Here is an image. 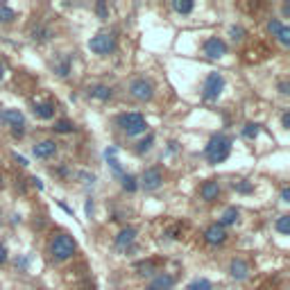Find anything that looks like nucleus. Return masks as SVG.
Masks as SVG:
<instances>
[{
    "label": "nucleus",
    "instance_id": "nucleus-1",
    "mask_svg": "<svg viewBox=\"0 0 290 290\" xmlns=\"http://www.w3.org/2000/svg\"><path fill=\"white\" fill-rule=\"evenodd\" d=\"M229 154H231V136H227V134L213 136V139L209 141L207 150H204V157H207V161L211 163V166L227 161L229 159Z\"/></svg>",
    "mask_w": 290,
    "mask_h": 290
},
{
    "label": "nucleus",
    "instance_id": "nucleus-2",
    "mask_svg": "<svg viewBox=\"0 0 290 290\" xmlns=\"http://www.w3.org/2000/svg\"><path fill=\"white\" fill-rule=\"evenodd\" d=\"M116 127L120 131H125L127 136H139L147 131V120L139 111H125V114L116 116Z\"/></svg>",
    "mask_w": 290,
    "mask_h": 290
},
{
    "label": "nucleus",
    "instance_id": "nucleus-3",
    "mask_svg": "<svg viewBox=\"0 0 290 290\" xmlns=\"http://www.w3.org/2000/svg\"><path fill=\"white\" fill-rule=\"evenodd\" d=\"M75 252H77V242L68 234L55 236V240L50 242V254L55 261H68V258H73Z\"/></svg>",
    "mask_w": 290,
    "mask_h": 290
},
{
    "label": "nucleus",
    "instance_id": "nucleus-4",
    "mask_svg": "<svg viewBox=\"0 0 290 290\" xmlns=\"http://www.w3.org/2000/svg\"><path fill=\"white\" fill-rule=\"evenodd\" d=\"M225 75L222 73H209L207 80H204V86H202V100H207V102H213V100H218L222 96L225 91Z\"/></svg>",
    "mask_w": 290,
    "mask_h": 290
},
{
    "label": "nucleus",
    "instance_id": "nucleus-5",
    "mask_svg": "<svg viewBox=\"0 0 290 290\" xmlns=\"http://www.w3.org/2000/svg\"><path fill=\"white\" fill-rule=\"evenodd\" d=\"M116 48H118V41H116V36L109 34V32H100L88 41V50H91L93 55H98V57L111 55Z\"/></svg>",
    "mask_w": 290,
    "mask_h": 290
},
{
    "label": "nucleus",
    "instance_id": "nucleus-6",
    "mask_svg": "<svg viewBox=\"0 0 290 290\" xmlns=\"http://www.w3.org/2000/svg\"><path fill=\"white\" fill-rule=\"evenodd\" d=\"M0 123L7 125L16 139L25 134V116L18 109H0Z\"/></svg>",
    "mask_w": 290,
    "mask_h": 290
},
{
    "label": "nucleus",
    "instance_id": "nucleus-7",
    "mask_svg": "<svg viewBox=\"0 0 290 290\" xmlns=\"http://www.w3.org/2000/svg\"><path fill=\"white\" fill-rule=\"evenodd\" d=\"M129 96L134 100H139V102H150L154 98V84L150 80H145V77H136L129 84Z\"/></svg>",
    "mask_w": 290,
    "mask_h": 290
},
{
    "label": "nucleus",
    "instance_id": "nucleus-8",
    "mask_svg": "<svg viewBox=\"0 0 290 290\" xmlns=\"http://www.w3.org/2000/svg\"><path fill=\"white\" fill-rule=\"evenodd\" d=\"M163 184V172L161 168H147V170H143V175H141V182L139 186L143 188V191H157Z\"/></svg>",
    "mask_w": 290,
    "mask_h": 290
},
{
    "label": "nucleus",
    "instance_id": "nucleus-9",
    "mask_svg": "<svg viewBox=\"0 0 290 290\" xmlns=\"http://www.w3.org/2000/svg\"><path fill=\"white\" fill-rule=\"evenodd\" d=\"M202 52L209 57V59H222L227 55V43L220 36H209L202 46Z\"/></svg>",
    "mask_w": 290,
    "mask_h": 290
},
{
    "label": "nucleus",
    "instance_id": "nucleus-10",
    "mask_svg": "<svg viewBox=\"0 0 290 290\" xmlns=\"http://www.w3.org/2000/svg\"><path fill=\"white\" fill-rule=\"evenodd\" d=\"M250 263L245 261V258H231L229 263V274L236 279V281H245L247 277H250Z\"/></svg>",
    "mask_w": 290,
    "mask_h": 290
},
{
    "label": "nucleus",
    "instance_id": "nucleus-11",
    "mask_svg": "<svg viewBox=\"0 0 290 290\" xmlns=\"http://www.w3.org/2000/svg\"><path fill=\"white\" fill-rule=\"evenodd\" d=\"M204 240H207L209 245H222V242L227 240V231H225V227H220L218 222L209 225L207 229H204Z\"/></svg>",
    "mask_w": 290,
    "mask_h": 290
},
{
    "label": "nucleus",
    "instance_id": "nucleus-12",
    "mask_svg": "<svg viewBox=\"0 0 290 290\" xmlns=\"http://www.w3.org/2000/svg\"><path fill=\"white\" fill-rule=\"evenodd\" d=\"M32 154L36 157V159H50V157L57 154V143L52 139L39 141V143L32 147Z\"/></svg>",
    "mask_w": 290,
    "mask_h": 290
},
{
    "label": "nucleus",
    "instance_id": "nucleus-13",
    "mask_svg": "<svg viewBox=\"0 0 290 290\" xmlns=\"http://www.w3.org/2000/svg\"><path fill=\"white\" fill-rule=\"evenodd\" d=\"M220 195V182L218 179H209V182H204L202 186H199V197L204 199V202H215Z\"/></svg>",
    "mask_w": 290,
    "mask_h": 290
},
{
    "label": "nucleus",
    "instance_id": "nucleus-14",
    "mask_svg": "<svg viewBox=\"0 0 290 290\" xmlns=\"http://www.w3.org/2000/svg\"><path fill=\"white\" fill-rule=\"evenodd\" d=\"M136 236H139V229H136V227H125V229H120V234L116 236V247H118V250H125V247H129L131 242L136 240Z\"/></svg>",
    "mask_w": 290,
    "mask_h": 290
},
{
    "label": "nucleus",
    "instance_id": "nucleus-15",
    "mask_svg": "<svg viewBox=\"0 0 290 290\" xmlns=\"http://www.w3.org/2000/svg\"><path fill=\"white\" fill-rule=\"evenodd\" d=\"M175 283H177V279L172 277V274H168V272H161V274H157L154 277V281H152V290H172L175 288Z\"/></svg>",
    "mask_w": 290,
    "mask_h": 290
},
{
    "label": "nucleus",
    "instance_id": "nucleus-16",
    "mask_svg": "<svg viewBox=\"0 0 290 290\" xmlns=\"http://www.w3.org/2000/svg\"><path fill=\"white\" fill-rule=\"evenodd\" d=\"M32 114L41 120H50V118H55V104L52 102H36L32 107Z\"/></svg>",
    "mask_w": 290,
    "mask_h": 290
},
{
    "label": "nucleus",
    "instance_id": "nucleus-17",
    "mask_svg": "<svg viewBox=\"0 0 290 290\" xmlns=\"http://www.w3.org/2000/svg\"><path fill=\"white\" fill-rule=\"evenodd\" d=\"M71 66H73V57L71 55H61V57H57L55 59V73L59 77H68Z\"/></svg>",
    "mask_w": 290,
    "mask_h": 290
},
{
    "label": "nucleus",
    "instance_id": "nucleus-18",
    "mask_svg": "<svg viewBox=\"0 0 290 290\" xmlns=\"http://www.w3.org/2000/svg\"><path fill=\"white\" fill-rule=\"evenodd\" d=\"M88 96L96 98V100H102V102H107V100L114 98V91L109 86H104V84H96V86L88 88Z\"/></svg>",
    "mask_w": 290,
    "mask_h": 290
},
{
    "label": "nucleus",
    "instance_id": "nucleus-19",
    "mask_svg": "<svg viewBox=\"0 0 290 290\" xmlns=\"http://www.w3.org/2000/svg\"><path fill=\"white\" fill-rule=\"evenodd\" d=\"M116 154H118V147H116V145H111V147H107V150H104V159L109 161L111 170L116 172V175L123 177V168H120V163H118V159H116Z\"/></svg>",
    "mask_w": 290,
    "mask_h": 290
},
{
    "label": "nucleus",
    "instance_id": "nucleus-20",
    "mask_svg": "<svg viewBox=\"0 0 290 290\" xmlns=\"http://www.w3.org/2000/svg\"><path fill=\"white\" fill-rule=\"evenodd\" d=\"M238 218H240V211L236 209V207H229V209H225V213L220 215V227H229V225H236L238 222Z\"/></svg>",
    "mask_w": 290,
    "mask_h": 290
},
{
    "label": "nucleus",
    "instance_id": "nucleus-21",
    "mask_svg": "<svg viewBox=\"0 0 290 290\" xmlns=\"http://www.w3.org/2000/svg\"><path fill=\"white\" fill-rule=\"evenodd\" d=\"M30 34H32L34 41H48V39H52V30L48 28V25H43V23H36Z\"/></svg>",
    "mask_w": 290,
    "mask_h": 290
},
{
    "label": "nucleus",
    "instance_id": "nucleus-22",
    "mask_svg": "<svg viewBox=\"0 0 290 290\" xmlns=\"http://www.w3.org/2000/svg\"><path fill=\"white\" fill-rule=\"evenodd\" d=\"M172 9L177 14H191L195 9V3H191V0H172Z\"/></svg>",
    "mask_w": 290,
    "mask_h": 290
},
{
    "label": "nucleus",
    "instance_id": "nucleus-23",
    "mask_svg": "<svg viewBox=\"0 0 290 290\" xmlns=\"http://www.w3.org/2000/svg\"><path fill=\"white\" fill-rule=\"evenodd\" d=\"M16 20V12L7 5H0V23H14Z\"/></svg>",
    "mask_w": 290,
    "mask_h": 290
},
{
    "label": "nucleus",
    "instance_id": "nucleus-24",
    "mask_svg": "<svg viewBox=\"0 0 290 290\" xmlns=\"http://www.w3.org/2000/svg\"><path fill=\"white\" fill-rule=\"evenodd\" d=\"M186 290H213V283L209 281V279H195V281H191L186 286Z\"/></svg>",
    "mask_w": 290,
    "mask_h": 290
},
{
    "label": "nucleus",
    "instance_id": "nucleus-25",
    "mask_svg": "<svg viewBox=\"0 0 290 290\" xmlns=\"http://www.w3.org/2000/svg\"><path fill=\"white\" fill-rule=\"evenodd\" d=\"M258 131H261V125L258 123H247L245 127H242V136H245V139H256L258 136Z\"/></svg>",
    "mask_w": 290,
    "mask_h": 290
},
{
    "label": "nucleus",
    "instance_id": "nucleus-26",
    "mask_svg": "<svg viewBox=\"0 0 290 290\" xmlns=\"http://www.w3.org/2000/svg\"><path fill=\"white\" fill-rule=\"evenodd\" d=\"M274 229H277L279 234L288 236L290 234V215H281V218L277 220V225H274Z\"/></svg>",
    "mask_w": 290,
    "mask_h": 290
},
{
    "label": "nucleus",
    "instance_id": "nucleus-27",
    "mask_svg": "<svg viewBox=\"0 0 290 290\" xmlns=\"http://www.w3.org/2000/svg\"><path fill=\"white\" fill-rule=\"evenodd\" d=\"M123 188L127 193H136L139 191V182H136L134 175H123Z\"/></svg>",
    "mask_w": 290,
    "mask_h": 290
},
{
    "label": "nucleus",
    "instance_id": "nucleus-28",
    "mask_svg": "<svg viewBox=\"0 0 290 290\" xmlns=\"http://www.w3.org/2000/svg\"><path fill=\"white\" fill-rule=\"evenodd\" d=\"M152 145H154V134H147L145 139L139 143L136 152H139V154H145V152H150V150H152Z\"/></svg>",
    "mask_w": 290,
    "mask_h": 290
},
{
    "label": "nucleus",
    "instance_id": "nucleus-29",
    "mask_svg": "<svg viewBox=\"0 0 290 290\" xmlns=\"http://www.w3.org/2000/svg\"><path fill=\"white\" fill-rule=\"evenodd\" d=\"M52 129H55L57 131V134H68V131H73V129H75V125H73L71 123V120H57V123H55V127H52Z\"/></svg>",
    "mask_w": 290,
    "mask_h": 290
},
{
    "label": "nucleus",
    "instance_id": "nucleus-30",
    "mask_svg": "<svg viewBox=\"0 0 290 290\" xmlns=\"http://www.w3.org/2000/svg\"><path fill=\"white\" fill-rule=\"evenodd\" d=\"M136 270H139V274H143V277H150V274L157 272V265H154V261H145V263H139Z\"/></svg>",
    "mask_w": 290,
    "mask_h": 290
},
{
    "label": "nucleus",
    "instance_id": "nucleus-31",
    "mask_svg": "<svg viewBox=\"0 0 290 290\" xmlns=\"http://www.w3.org/2000/svg\"><path fill=\"white\" fill-rule=\"evenodd\" d=\"M231 186H234V191H238V193H252V188H254V186H252V182H247V179H240V182H234V184H231Z\"/></svg>",
    "mask_w": 290,
    "mask_h": 290
},
{
    "label": "nucleus",
    "instance_id": "nucleus-32",
    "mask_svg": "<svg viewBox=\"0 0 290 290\" xmlns=\"http://www.w3.org/2000/svg\"><path fill=\"white\" fill-rule=\"evenodd\" d=\"M277 41L281 46H290V28H288V25H283V28L277 32Z\"/></svg>",
    "mask_w": 290,
    "mask_h": 290
},
{
    "label": "nucleus",
    "instance_id": "nucleus-33",
    "mask_svg": "<svg viewBox=\"0 0 290 290\" xmlns=\"http://www.w3.org/2000/svg\"><path fill=\"white\" fill-rule=\"evenodd\" d=\"M229 36L234 41H242V39H245V30H242L240 25H231V28H229Z\"/></svg>",
    "mask_w": 290,
    "mask_h": 290
},
{
    "label": "nucleus",
    "instance_id": "nucleus-34",
    "mask_svg": "<svg viewBox=\"0 0 290 290\" xmlns=\"http://www.w3.org/2000/svg\"><path fill=\"white\" fill-rule=\"evenodd\" d=\"M96 14L102 20H107L109 18V7H107V3L104 0H100V3H96Z\"/></svg>",
    "mask_w": 290,
    "mask_h": 290
},
{
    "label": "nucleus",
    "instance_id": "nucleus-35",
    "mask_svg": "<svg viewBox=\"0 0 290 290\" xmlns=\"http://www.w3.org/2000/svg\"><path fill=\"white\" fill-rule=\"evenodd\" d=\"M281 28H283V23H281L279 18H270V20H267V32H270L272 36H277V32H279Z\"/></svg>",
    "mask_w": 290,
    "mask_h": 290
},
{
    "label": "nucleus",
    "instance_id": "nucleus-36",
    "mask_svg": "<svg viewBox=\"0 0 290 290\" xmlns=\"http://www.w3.org/2000/svg\"><path fill=\"white\" fill-rule=\"evenodd\" d=\"M7 254H9V252H7V245H5V242H0V265L7 261Z\"/></svg>",
    "mask_w": 290,
    "mask_h": 290
},
{
    "label": "nucleus",
    "instance_id": "nucleus-37",
    "mask_svg": "<svg viewBox=\"0 0 290 290\" xmlns=\"http://www.w3.org/2000/svg\"><path fill=\"white\" fill-rule=\"evenodd\" d=\"M281 125H283V129H288V127H290V114H288V111H283V116H281Z\"/></svg>",
    "mask_w": 290,
    "mask_h": 290
},
{
    "label": "nucleus",
    "instance_id": "nucleus-38",
    "mask_svg": "<svg viewBox=\"0 0 290 290\" xmlns=\"http://www.w3.org/2000/svg\"><path fill=\"white\" fill-rule=\"evenodd\" d=\"M281 202H290V188H281Z\"/></svg>",
    "mask_w": 290,
    "mask_h": 290
},
{
    "label": "nucleus",
    "instance_id": "nucleus-39",
    "mask_svg": "<svg viewBox=\"0 0 290 290\" xmlns=\"http://www.w3.org/2000/svg\"><path fill=\"white\" fill-rule=\"evenodd\" d=\"M288 88H290V86H288V82H286V80H283V82H279V91H281L283 96H288V93H290Z\"/></svg>",
    "mask_w": 290,
    "mask_h": 290
},
{
    "label": "nucleus",
    "instance_id": "nucleus-40",
    "mask_svg": "<svg viewBox=\"0 0 290 290\" xmlns=\"http://www.w3.org/2000/svg\"><path fill=\"white\" fill-rule=\"evenodd\" d=\"M14 161H16L18 163V166H28V159H25V157H20V154H14Z\"/></svg>",
    "mask_w": 290,
    "mask_h": 290
},
{
    "label": "nucleus",
    "instance_id": "nucleus-41",
    "mask_svg": "<svg viewBox=\"0 0 290 290\" xmlns=\"http://www.w3.org/2000/svg\"><path fill=\"white\" fill-rule=\"evenodd\" d=\"M30 182H32V186H34V188H39V191H43V182H41V179L32 177V179H30Z\"/></svg>",
    "mask_w": 290,
    "mask_h": 290
},
{
    "label": "nucleus",
    "instance_id": "nucleus-42",
    "mask_svg": "<svg viewBox=\"0 0 290 290\" xmlns=\"http://www.w3.org/2000/svg\"><path fill=\"white\" fill-rule=\"evenodd\" d=\"M84 211H86V215H91V211H93V199H86V207H84Z\"/></svg>",
    "mask_w": 290,
    "mask_h": 290
},
{
    "label": "nucleus",
    "instance_id": "nucleus-43",
    "mask_svg": "<svg viewBox=\"0 0 290 290\" xmlns=\"http://www.w3.org/2000/svg\"><path fill=\"white\" fill-rule=\"evenodd\" d=\"M3 75H5V66H3V61H0V80H3Z\"/></svg>",
    "mask_w": 290,
    "mask_h": 290
},
{
    "label": "nucleus",
    "instance_id": "nucleus-44",
    "mask_svg": "<svg viewBox=\"0 0 290 290\" xmlns=\"http://www.w3.org/2000/svg\"><path fill=\"white\" fill-rule=\"evenodd\" d=\"M145 290H152V288H145Z\"/></svg>",
    "mask_w": 290,
    "mask_h": 290
}]
</instances>
